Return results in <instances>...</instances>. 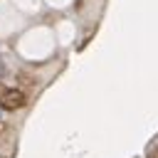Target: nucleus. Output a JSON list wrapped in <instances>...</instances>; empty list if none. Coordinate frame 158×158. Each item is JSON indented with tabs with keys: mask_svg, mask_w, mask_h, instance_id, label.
<instances>
[{
	"mask_svg": "<svg viewBox=\"0 0 158 158\" xmlns=\"http://www.w3.org/2000/svg\"><path fill=\"white\" fill-rule=\"evenodd\" d=\"M22 106H27V94L20 86H5V84H0V109L17 111Z\"/></svg>",
	"mask_w": 158,
	"mask_h": 158,
	"instance_id": "f257e3e1",
	"label": "nucleus"
},
{
	"mask_svg": "<svg viewBox=\"0 0 158 158\" xmlns=\"http://www.w3.org/2000/svg\"><path fill=\"white\" fill-rule=\"evenodd\" d=\"M146 158H158V148H156V146H151V148H148V153H146Z\"/></svg>",
	"mask_w": 158,
	"mask_h": 158,
	"instance_id": "f03ea898",
	"label": "nucleus"
}]
</instances>
